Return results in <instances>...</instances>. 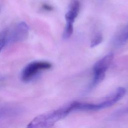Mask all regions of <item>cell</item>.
I'll return each instance as SVG.
<instances>
[{"label":"cell","mask_w":128,"mask_h":128,"mask_svg":"<svg viewBox=\"0 0 128 128\" xmlns=\"http://www.w3.org/2000/svg\"><path fill=\"white\" fill-rule=\"evenodd\" d=\"M73 32V23L70 22H66L65 28L64 29L62 38L64 39H68L72 34Z\"/></svg>","instance_id":"cell-8"},{"label":"cell","mask_w":128,"mask_h":128,"mask_svg":"<svg viewBox=\"0 0 128 128\" xmlns=\"http://www.w3.org/2000/svg\"><path fill=\"white\" fill-rule=\"evenodd\" d=\"M2 78H0V83L2 82Z\"/></svg>","instance_id":"cell-12"},{"label":"cell","mask_w":128,"mask_h":128,"mask_svg":"<svg viewBox=\"0 0 128 128\" xmlns=\"http://www.w3.org/2000/svg\"><path fill=\"white\" fill-rule=\"evenodd\" d=\"M126 109H127L128 110V104L127 105H126Z\"/></svg>","instance_id":"cell-13"},{"label":"cell","mask_w":128,"mask_h":128,"mask_svg":"<svg viewBox=\"0 0 128 128\" xmlns=\"http://www.w3.org/2000/svg\"><path fill=\"white\" fill-rule=\"evenodd\" d=\"M80 7V2L78 0H72L71 1L68 10L65 15V18L66 22L74 23L75 18L78 15Z\"/></svg>","instance_id":"cell-6"},{"label":"cell","mask_w":128,"mask_h":128,"mask_svg":"<svg viewBox=\"0 0 128 128\" xmlns=\"http://www.w3.org/2000/svg\"><path fill=\"white\" fill-rule=\"evenodd\" d=\"M51 64L45 61H34L27 64L22 70L20 78L24 82H29L35 78L42 71L48 70Z\"/></svg>","instance_id":"cell-3"},{"label":"cell","mask_w":128,"mask_h":128,"mask_svg":"<svg viewBox=\"0 0 128 128\" xmlns=\"http://www.w3.org/2000/svg\"><path fill=\"white\" fill-rule=\"evenodd\" d=\"M43 8H44V9H45L46 10H51L52 9V8L51 6H50L49 5H48V4H45L43 6Z\"/></svg>","instance_id":"cell-11"},{"label":"cell","mask_w":128,"mask_h":128,"mask_svg":"<svg viewBox=\"0 0 128 128\" xmlns=\"http://www.w3.org/2000/svg\"><path fill=\"white\" fill-rule=\"evenodd\" d=\"M102 36L100 34H98L96 35L92 39L90 42V46L94 47L102 42Z\"/></svg>","instance_id":"cell-10"},{"label":"cell","mask_w":128,"mask_h":128,"mask_svg":"<svg viewBox=\"0 0 128 128\" xmlns=\"http://www.w3.org/2000/svg\"><path fill=\"white\" fill-rule=\"evenodd\" d=\"M128 40V26L120 30L116 35L114 43L117 46H122L124 45Z\"/></svg>","instance_id":"cell-7"},{"label":"cell","mask_w":128,"mask_h":128,"mask_svg":"<svg viewBox=\"0 0 128 128\" xmlns=\"http://www.w3.org/2000/svg\"><path fill=\"white\" fill-rule=\"evenodd\" d=\"M8 30L5 29L0 32V52L4 46L6 45Z\"/></svg>","instance_id":"cell-9"},{"label":"cell","mask_w":128,"mask_h":128,"mask_svg":"<svg viewBox=\"0 0 128 128\" xmlns=\"http://www.w3.org/2000/svg\"><path fill=\"white\" fill-rule=\"evenodd\" d=\"M76 101L72 102L57 109L40 114L33 118L24 128H48L76 110Z\"/></svg>","instance_id":"cell-1"},{"label":"cell","mask_w":128,"mask_h":128,"mask_svg":"<svg viewBox=\"0 0 128 128\" xmlns=\"http://www.w3.org/2000/svg\"><path fill=\"white\" fill-rule=\"evenodd\" d=\"M114 58L112 53H109L97 62L94 66V78L90 88H92L104 78L105 73L111 64Z\"/></svg>","instance_id":"cell-4"},{"label":"cell","mask_w":128,"mask_h":128,"mask_svg":"<svg viewBox=\"0 0 128 128\" xmlns=\"http://www.w3.org/2000/svg\"><path fill=\"white\" fill-rule=\"evenodd\" d=\"M29 28L24 22L17 24L10 30H8L6 44L23 42L28 35Z\"/></svg>","instance_id":"cell-5"},{"label":"cell","mask_w":128,"mask_h":128,"mask_svg":"<svg viewBox=\"0 0 128 128\" xmlns=\"http://www.w3.org/2000/svg\"><path fill=\"white\" fill-rule=\"evenodd\" d=\"M126 92V90L124 88L120 87L114 92L98 102L86 103L77 102L76 110L96 111L108 108L119 101L125 94Z\"/></svg>","instance_id":"cell-2"}]
</instances>
